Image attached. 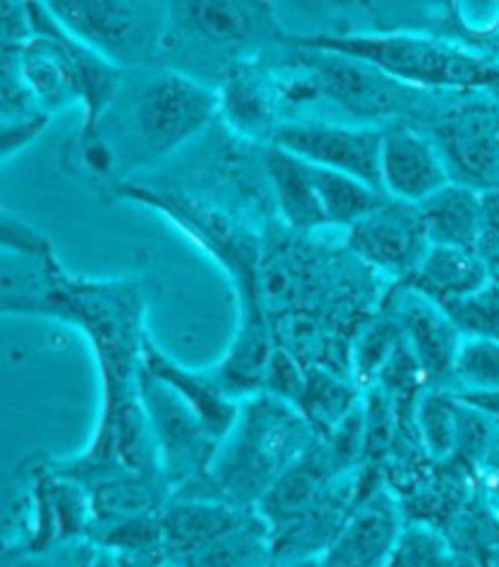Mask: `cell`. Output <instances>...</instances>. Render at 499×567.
<instances>
[{
  "label": "cell",
  "instance_id": "30bf717a",
  "mask_svg": "<svg viewBox=\"0 0 499 567\" xmlns=\"http://www.w3.org/2000/svg\"><path fill=\"white\" fill-rule=\"evenodd\" d=\"M346 249L366 266L407 280L429 254L431 241L419 205L388 197L370 215L346 229Z\"/></svg>",
  "mask_w": 499,
  "mask_h": 567
},
{
  "label": "cell",
  "instance_id": "d4e9b609",
  "mask_svg": "<svg viewBox=\"0 0 499 567\" xmlns=\"http://www.w3.org/2000/svg\"><path fill=\"white\" fill-rule=\"evenodd\" d=\"M388 567H480L427 522L405 524Z\"/></svg>",
  "mask_w": 499,
  "mask_h": 567
},
{
  "label": "cell",
  "instance_id": "44dd1931",
  "mask_svg": "<svg viewBox=\"0 0 499 567\" xmlns=\"http://www.w3.org/2000/svg\"><path fill=\"white\" fill-rule=\"evenodd\" d=\"M429 241L434 246H451V249L476 251L478 219H480V193L464 183H448L419 205Z\"/></svg>",
  "mask_w": 499,
  "mask_h": 567
},
{
  "label": "cell",
  "instance_id": "9c48e42d",
  "mask_svg": "<svg viewBox=\"0 0 499 567\" xmlns=\"http://www.w3.org/2000/svg\"><path fill=\"white\" fill-rule=\"evenodd\" d=\"M427 134L439 146L454 183L478 193L499 188V103L446 110Z\"/></svg>",
  "mask_w": 499,
  "mask_h": 567
},
{
  "label": "cell",
  "instance_id": "3957f363",
  "mask_svg": "<svg viewBox=\"0 0 499 567\" xmlns=\"http://www.w3.org/2000/svg\"><path fill=\"white\" fill-rule=\"evenodd\" d=\"M112 107H118L124 164L146 166L197 137L220 113V97L193 73L156 69L132 85L124 79Z\"/></svg>",
  "mask_w": 499,
  "mask_h": 567
},
{
  "label": "cell",
  "instance_id": "9a60e30c",
  "mask_svg": "<svg viewBox=\"0 0 499 567\" xmlns=\"http://www.w3.org/2000/svg\"><path fill=\"white\" fill-rule=\"evenodd\" d=\"M258 509H242L234 504L207 497H171L161 509V532L173 563H183L217 540L240 532Z\"/></svg>",
  "mask_w": 499,
  "mask_h": 567
},
{
  "label": "cell",
  "instance_id": "52a82bcc",
  "mask_svg": "<svg viewBox=\"0 0 499 567\" xmlns=\"http://www.w3.org/2000/svg\"><path fill=\"white\" fill-rule=\"evenodd\" d=\"M140 392L171 497L193 495L205 485L222 441L210 434L176 392L146 371H142Z\"/></svg>",
  "mask_w": 499,
  "mask_h": 567
},
{
  "label": "cell",
  "instance_id": "5bb4252c",
  "mask_svg": "<svg viewBox=\"0 0 499 567\" xmlns=\"http://www.w3.org/2000/svg\"><path fill=\"white\" fill-rule=\"evenodd\" d=\"M393 315L431 390L454 388V363L464 334L444 307L429 300L427 295L405 288L395 302Z\"/></svg>",
  "mask_w": 499,
  "mask_h": 567
},
{
  "label": "cell",
  "instance_id": "484cf974",
  "mask_svg": "<svg viewBox=\"0 0 499 567\" xmlns=\"http://www.w3.org/2000/svg\"><path fill=\"white\" fill-rule=\"evenodd\" d=\"M460 402L448 390H429L417 410V436L431 458L441 461L456 453L458 446Z\"/></svg>",
  "mask_w": 499,
  "mask_h": 567
},
{
  "label": "cell",
  "instance_id": "8d00e7d4",
  "mask_svg": "<svg viewBox=\"0 0 499 567\" xmlns=\"http://www.w3.org/2000/svg\"><path fill=\"white\" fill-rule=\"evenodd\" d=\"M480 567H499V548H485Z\"/></svg>",
  "mask_w": 499,
  "mask_h": 567
},
{
  "label": "cell",
  "instance_id": "4fadbf2b",
  "mask_svg": "<svg viewBox=\"0 0 499 567\" xmlns=\"http://www.w3.org/2000/svg\"><path fill=\"white\" fill-rule=\"evenodd\" d=\"M403 528L399 499L383 485L360 497L344 532L317 563L319 567H388Z\"/></svg>",
  "mask_w": 499,
  "mask_h": 567
},
{
  "label": "cell",
  "instance_id": "d6a6232c",
  "mask_svg": "<svg viewBox=\"0 0 499 567\" xmlns=\"http://www.w3.org/2000/svg\"><path fill=\"white\" fill-rule=\"evenodd\" d=\"M49 115H40V117H32V120H20V122H8L3 125V137H0V150H3V162L20 152L22 146H28L34 137H40L42 130L47 127Z\"/></svg>",
  "mask_w": 499,
  "mask_h": 567
},
{
  "label": "cell",
  "instance_id": "8fae6325",
  "mask_svg": "<svg viewBox=\"0 0 499 567\" xmlns=\"http://www.w3.org/2000/svg\"><path fill=\"white\" fill-rule=\"evenodd\" d=\"M169 32L197 40L200 47L217 54H242L261 40L281 44L285 28L273 18L268 3H176L169 6Z\"/></svg>",
  "mask_w": 499,
  "mask_h": 567
},
{
  "label": "cell",
  "instance_id": "8992f818",
  "mask_svg": "<svg viewBox=\"0 0 499 567\" xmlns=\"http://www.w3.org/2000/svg\"><path fill=\"white\" fill-rule=\"evenodd\" d=\"M288 64L309 71L322 95L364 125L378 120H388V125L409 122L407 117L427 113L421 110V93L427 91L409 89L366 61L307 47H288Z\"/></svg>",
  "mask_w": 499,
  "mask_h": 567
},
{
  "label": "cell",
  "instance_id": "ffe728a7",
  "mask_svg": "<svg viewBox=\"0 0 499 567\" xmlns=\"http://www.w3.org/2000/svg\"><path fill=\"white\" fill-rule=\"evenodd\" d=\"M495 278V268L482 261L476 251L434 246L424 256L415 276L407 278V288L427 295L429 300L446 305L464 300L482 290Z\"/></svg>",
  "mask_w": 499,
  "mask_h": 567
},
{
  "label": "cell",
  "instance_id": "2e32d148",
  "mask_svg": "<svg viewBox=\"0 0 499 567\" xmlns=\"http://www.w3.org/2000/svg\"><path fill=\"white\" fill-rule=\"evenodd\" d=\"M144 371L164 382L169 390H173L179 398L189 404V410L207 426V431L215 439L224 441L236 424L242 402L232 400L227 392L222 390L217 378L210 373H195L189 368L179 365L164 351H159L152 341L146 339L144 347Z\"/></svg>",
  "mask_w": 499,
  "mask_h": 567
},
{
  "label": "cell",
  "instance_id": "7c38bea8",
  "mask_svg": "<svg viewBox=\"0 0 499 567\" xmlns=\"http://www.w3.org/2000/svg\"><path fill=\"white\" fill-rule=\"evenodd\" d=\"M380 181L393 200L421 205L451 183V174L427 132L411 122H390L383 127Z\"/></svg>",
  "mask_w": 499,
  "mask_h": 567
},
{
  "label": "cell",
  "instance_id": "d6986e66",
  "mask_svg": "<svg viewBox=\"0 0 499 567\" xmlns=\"http://www.w3.org/2000/svg\"><path fill=\"white\" fill-rule=\"evenodd\" d=\"M264 171L271 181L273 197H276V207L285 227L297 234L329 227L319 203L312 164L271 144L264 152Z\"/></svg>",
  "mask_w": 499,
  "mask_h": 567
},
{
  "label": "cell",
  "instance_id": "d590c367",
  "mask_svg": "<svg viewBox=\"0 0 499 567\" xmlns=\"http://www.w3.org/2000/svg\"><path fill=\"white\" fill-rule=\"evenodd\" d=\"M482 91H490V95L495 97V103H499V66L497 64L490 66L488 81H485V89Z\"/></svg>",
  "mask_w": 499,
  "mask_h": 567
},
{
  "label": "cell",
  "instance_id": "ac0fdd59",
  "mask_svg": "<svg viewBox=\"0 0 499 567\" xmlns=\"http://www.w3.org/2000/svg\"><path fill=\"white\" fill-rule=\"evenodd\" d=\"M342 475H346V471H342L339 463H336L327 441L317 436L312 441V446L273 485L266 499L261 502L258 514L268 524L288 519V516L315 504Z\"/></svg>",
  "mask_w": 499,
  "mask_h": 567
},
{
  "label": "cell",
  "instance_id": "ba28073f",
  "mask_svg": "<svg viewBox=\"0 0 499 567\" xmlns=\"http://www.w3.org/2000/svg\"><path fill=\"white\" fill-rule=\"evenodd\" d=\"M273 146L303 162L354 176L383 193L380 152L383 127L336 125V122H281L273 132Z\"/></svg>",
  "mask_w": 499,
  "mask_h": 567
},
{
  "label": "cell",
  "instance_id": "e0dca14e",
  "mask_svg": "<svg viewBox=\"0 0 499 567\" xmlns=\"http://www.w3.org/2000/svg\"><path fill=\"white\" fill-rule=\"evenodd\" d=\"M217 97L222 117L236 134L252 140H273V132L281 125L276 120V81H268L254 66L236 64L220 79Z\"/></svg>",
  "mask_w": 499,
  "mask_h": 567
},
{
  "label": "cell",
  "instance_id": "f546056e",
  "mask_svg": "<svg viewBox=\"0 0 499 567\" xmlns=\"http://www.w3.org/2000/svg\"><path fill=\"white\" fill-rule=\"evenodd\" d=\"M93 556V540H77V544L57 546L47 553L6 550L3 567H91Z\"/></svg>",
  "mask_w": 499,
  "mask_h": 567
},
{
  "label": "cell",
  "instance_id": "e575fe53",
  "mask_svg": "<svg viewBox=\"0 0 499 567\" xmlns=\"http://www.w3.org/2000/svg\"><path fill=\"white\" fill-rule=\"evenodd\" d=\"M91 567H179L171 558H146L130 556V553H118L95 546V556Z\"/></svg>",
  "mask_w": 499,
  "mask_h": 567
},
{
  "label": "cell",
  "instance_id": "7a4b0ae2",
  "mask_svg": "<svg viewBox=\"0 0 499 567\" xmlns=\"http://www.w3.org/2000/svg\"><path fill=\"white\" fill-rule=\"evenodd\" d=\"M28 12L34 37L28 44L16 47L24 83L47 115L81 103L83 125L79 137H91L122 93L128 71L71 37L47 3H28Z\"/></svg>",
  "mask_w": 499,
  "mask_h": 567
},
{
  "label": "cell",
  "instance_id": "1f68e13d",
  "mask_svg": "<svg viewBox=\"0 0 499 567\" xmlns=\"http://www.w3.org/2000/svg\"><path fill=\"white\" fill-rule=\"evenodd\" d=\"M476 254L499 270V188L480 193Z\"/></svg>",
  "mask_w": 499,
  "mask_h": 567
},
{
  "label": "cell",
  "instance_id": "7402d4cb",
  "mask_svg": "<svg viewBox=\"0 0 499 567\" xmlns=\"http://www.w3.org/2000/svg\"><path fill=\"white\" fill-rule=\"evenodd\" d=\"M360 404L358 385L354 380H344L339 373L327 371L322 365L307 368V385L303 398L295 404L297 412L319 439L329 436L344 419Z\"/></svg>",
  "mask_w": 499,
  "mask_h": 567
},
{
  "label": "cell",
  "instance_id": "277c9868",
  "mask_svg": "<svg viewBox=\"0 0 499 567\" xmlns=\"http://www.w3.org/2000/svg\"><path fill=\"white\" fill-rule=\"evenodd\" d=\"M283 47L324 49L366 61L385 76L409 89L444 93V91H482L490 73V61L441 40L411 32L378 34H291L281 37Z\"/></svg>",
  "mask_w": 499,
  "mask_h": 567
},
{
  "label": "cell",
  "instance_id": "cb8c5ba5",
  "mask_svg": "<svg viewBox=\"0 0 499 567\" xmlns=\"http://www.w3.org/2000/svg\"><path fill=\"white\" fill-rule=\"evenodd\" d=\"M273 560L271 526L258 512L240 532L179 563V567H264Z\"/></svg>",
  "mask_w": 499,
  "mask_h": 567
},
{
  "label": "cell",
  "instance_id": "6da1fadb",
  "mask_svg": "<svg viewBox=\"0 0 499 567\" xmlns=\"http://www.w3.org/2000/svg\"><path fill=\"white\" fill-rule=\"evenodd\" d=\"M315 439L317 434L295 404L261 392L242 402L236 424L222 441L205 485L185 497L258 509L273 485Z\"/></svg>",
  "mask_w": 499,
  "mask_h": 567
},
{
  "label": "cell",
  "instance_id": "74e56055",
  "mask_svg": "<svg viewBox=\"0 0 499 567\" xmlns=\"http://www.w3.org/2000/svg\"><path fill=\"white\" fill-rule=\"evenodd\" d=\"M264 567H319L317 560H307V563H285V560H271Z\"/></svg>",
  "mask_w": 499,
  "mask_h": 567
},
{
  "label": "cell",
  "instance_id": "603a6c76",
  "mask_svg": "<svg viewBox=\"0 0 499 567\" xmlns=\"http://www.w3.org/2000/svg\"><path fill=\"white\" fill-rule=\"evenodd\" d=\"M312 168H315L319 203H322L324 215H327L329 227H344V229L354 227L358 219H364L366 215L373 213V209L388 200V195L354 176H346V174H339V171H329L319 166H312Z\"/></svg>",
  "mask_w": 499,
  "mask_h": 567
},
{
  "label": "cell",
  "instance_id": "836d02e7",
  "mask_svg": "<svg viewBox=\"0 0 499 567\" xmlns=\"http://www.w3.org/2000/svg\"><path fill=\"white\" fill-rule=\"evenodd\" d=\"M3 47L6 49H16L28 44L34 32L30 24V12H28V3H3Z\"/></svg>",
  "mask_w": 499,
  "mask_h": 567
},
{
  "label": "cell",
  "instance_id": "f1b7e54d",
  "mask_svg": "<svg viewBox=\"0 0 499 567\" xmlns=\"http://www.w3.org/2000/svg\"><path fill=\"white\" fill-rule=\"evenodd\" d=\"M464 337L499 341V276L464 300L441 305Z\"/></svg>",
  "mask_w": 499,
  "mask_h": 567
},
{
  "label": "cell",
  "instance_id": "5b68a950",
  "mask_svg": "<svg viewBox=\"0 0 499 567\" xmlns=\"http://www.w3.org/2000/svg\"><path fill=\"white\" fill-rule=\"evenodd\" d=\"M54 20L79 42L120 69L154 66L166 56L171 8L124 0H59L47 3Z\"/></svg>",
  "mask_w": 499,
  "mask_h": 567
},
{
  "label": "cell",
  "instance_id": "83f0119b",
  "mask_svg": "<svg viewBox=\"0 0 499 567\" xmlns=\"http://www.w3.org/2000/svg\"><path fill=\"white\" fill-rule=\"evenodd\" d=\"M399 341H403V329L393 312L366 327L352 351V380L358 388L376 385L383 365L388 363Z\"/></svg>",
  "mask_w": 499,
  "mask_h": 567
},
{
  "label": "cell",
  "instance_id": "4dcf8cb0",
  "mask_svg": "<svg viewBox=\"0 0 499 567\" xmlns=\"http://www.w3.org/2000/svg\"><path fill=\"white\" fill-rule=\"evenodd\" d=\"M305 385H307V368L299 365V361L288 349L276 347V351L271 355V365L266 375V392L278 400L297 404L299 398H303Z\"/></svg>",
  "mask_w": 499,
  "mask_h": 567
},
{
  "label": "cell",
  "instance_id": "4316f807",
  "mask_svg": "<svg viewBox=\"0 0 499 567\" xmlns=\"http://www.w3.org/2000/svg\"><path fill=\"white\" fill-rule=\"evenodd\" d=\"M454 388L458 394L499 392V341L464 337L454 363Z\"/></svg>",
  "mask_w": 499,
  "mask_h": 567
}]
</instances>
